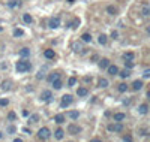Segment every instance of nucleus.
Returning a JSON list of instances; mask_svg holds the SVG:
<instances>
[{"mask_svg":"<svg viewBox=\"0 0 150 142\" xmlns=\"http://www.w3.org/2000/svg\"><path fill=\"white\" fill-rule=\"evenodd\" d=\"M15 69H17L18 73H26V72L32 70V63H30V62H27L26 58H23V60H20V62L17 63Z\"/></svg>","mask_w":150,"mask_h":142,"instance_id":"obj_1","label":"nucleus"},{"mask_svg":"<svg viewBox=\"0 0 150 142\" xmlns=\"http://www.w3.org/2000/svg\"><path fill=\"white\" fill-rule=\"evenodd\" d=\"M72 102H74V97L71 94H65L62 97V100H60V106H62V108H68Z\"/></svg>","mask_w":150,"mask_h":142,"instance_id":"obj_2","label":"nucleus"},{"mask_svg":"<svg viewBox=\"0 0 150 142\" xmlns=\"http://www.w3.org/2000/svg\"><path fill=\"white\" fill-rule=\"evenodd\" d=\"M50 135H51V132H50V129L48 127H41L39 129V132H38V136L41 138V139H48L50 138Z\"/></svg>","mask_w":150,"mask_h":142,"instance_id":"obj_3","label":"nucleus"},{"mask_svg":"<svg viewBox=\"0 0 150 142\" xmlns=\"http://www.w3.org/2000/svg\"><path fill=\"white\" fill-rule=\"evenodd\" d=\"M108 132H122L123 130V126H122V123L120 121H117L114 124H108Z\"/></svg>","mask_w":150,"mask_h":142,"instance_id":"obj_4","label":"nucleus"},{"mask_svg":"<svg viewBox=\"0 0 150 142\" xmlns=\"http://www.w3.org/2000/svg\"><path fill=\"white\" fill-rule=\"evenodd\" d=\"M41 100H42V102H51V100H53V93H51L50 90L42 91V94H41Z\"/></svg>","mask_w":150,"mask_h":142,"instance_id":"obj_5","label":"nucleus"},{"mask_svg":"<svg viewBox=\"0 0 150 142\" xmlns=\"http://www.w3.org/2000/svg\"><path fill=\"white\" fill-rule=\"evenodd\" d=\"M48 26H50V29H57L60 26V19L57 16H51L50 21H48Z\"/></svg>","mask_w":150,"mask_h":142,"instance_id":"obj_6","label":"nucleus"},{"mask_svg":"<svg viewBox=\"0 0 150 142\" xmlns=\"http://www.w3.org/2000/svg\"><path fill=\"white\" fill-rule=\"evenodd\" d=\"M68 132L71 135H78V133H81V127L77 126V124H71V126L68 127Z\"/></svg>","mask_w":150,"mask_h":142,"instance_id":"obj_7","label":"nucleus"},{"mask_svg":"<svg viewBox=\"0 0 150 142\" xmlns=\"http://www.w3.org/2000/svg\"><path fill=\"white\" fill-rule=\"evenodd\" d=\"M47 72H48V67H47V66H44V67H42V69L38 72L36 78H38V79H44L45 76H47Z\"/></svg>","mask_w":150,"mask_h":142,"instance_id":"obj_8","label":"nucleus"},{"mask_svg":"<svg viewBox=\"0 0 150 142\" xmlns=\"http://www.w3.org/2000/svg\"><path fill=\"white\" fill-rule=\"evenodd\" d=\"M63 136H65V132H63V129H60V127H59V129L54 132V138H56L57 141H62V139H63Z\"/></svg>","mask_w":150,"mask_h":142,"instance_id":"obj_9","label":"nucleus"},{"mask_svg":"<svg viewBox=\"0 0 150 142\" xmlns=\"http://www.w3.org/2000/svg\"><path fill=\"white\" fill-rule=\"evenodd\" d=\"M72 49H74V52H77V54L83 52V45H81V42H74V44H72Z\"/></svg>","mask_w":150,"mask_h":142,"instance_id":"obj_10","label":"nucleus"},{"mask_svg":"<svg viewBox=\"0 0 150 142\" xmlns=\"http://www.w3.org/2000/svg\"><path fill=\"white\" fill-rule=\"evenodd\" d=\"M107 70H108L110 75H117V73H119V67H117L116 64H110V66L107 67Z\"/></svg>","mask_w":150,"mask_h":142,"instance_id":"obj_11","label":"nucleus"},{"mask_svg":"<svg viewBox=\"0 0 150 142\" xmlns=\"http://www.w3.org/2000/svg\"><path fill=\"white\" fill-rule=\"evenodd\" d=\"M20 55H21V58H29L30 57V49L29 48H21Z\"/></svg>","mask_w":150,"mask_h":142,"instance_id":"obj_12","label":"nucleus"},{"mask_svg":"<svg viewBox=\"0 0 150 142\" xmlns=\"http://www.w3.org/2000/svg\"><path fill=\"white\" fill-rule=\"evenodd\" d=\"M11 85H12V82H11L9 79H8V81H3V82H2V90H3V91H9V90H11Z\"/></svg>","mask_w":150,"mask_h":142,"instance_id":"obj_13","label":"nucleus"},{"mask_svg":"<svg viewBox=\"0 0 150 142\" xmlns=\"http://www.w3.org/2000/svg\"><path fill=\"white\" fill-rule=\"evenodd\" d=\"M77 94L80 96V97H86V96L89 94V90H87L86 87H80V88L77 90Z\"/></svg>","mask_w":150,"mask_h":142,"instance_id":"obj_14","label":"nucleus"},{"mask_svg":"<svg viewBox=\"0 0 150 142\" xmlns=\"http://www.w3.org/2000/svg\"><path fill=\"white\" fill-rule=\"evenodd\" d=\"M47 79H48L50 82L56 81V79H60V73H59V72H53V73H50V75L47 76Z\"/></svg>","mask_w":150,"mask_h":142,"instance_id":"obj_15","label":"nucleus"},{"mask_svg":"<svg viewBox=\"0 0 150 142\" xmlns=\"http://www.w3.org/2000/svg\"><path fill=\"white\" fill-rule=\"evenodd\" d=\"M51 84H53V88H54V90H60V88H62V85H63V84H62V78L53 81Z\"/></svg>","mask_w":150,"mask_h":142,"instance_id":"obj_16","label":"nucleus"},{"mask_svg":"<svg viewBox=\"0 0 150 142\" xmlns=\"http://www.w3.org/2000/svg\"><path fill=\"white\" fill-rule=\"evenodd\" d=\"M44 55H45V58H48V60H51V58H54V57H56V52H54L53 49H45V52H44Z\"/></svg>","mask_w":150,"mask_h":142,"instance_id":"obj_17","label":"nucleus"},{"mask_svg":"<svg viewBox=\"0 0 150 142\" xmlns=\"http://www.w3.org/2000/svg\"><path fill=\"white\" fill-rule=\"evenodd\" d=\"M65 121V115L63 114H57L56 117H54V123H57V124H62Z\"/></svg>","mask_w":150,"mask_h":142,"instance_id":"obj_18","label":"nucleus"},{"mask_svg":"<svg viewBox=\"0 0 150 142\" xmlns=\"http://www.w3.org/2000/svg\"><path fill=\"white\" fill-rule=\"evenodd\" d=\"M108 66H110V60H108V58H102V60L99 62V67L101 69H107Z\"/></svg>","mask_w":150,"mask_h":142,"instance_id":"obj_19","label":"nucleus"},{"mask_svg":"<svg viewBox=\"0 0 150 142\" xmlns=\"http://www.w3.org/2000/svg\"><path fill=\"white\" fill-rule=\"evenodd\" d=\"M138 112H140V114H143V115H144V114H147V112H149V106H147L146 103L140 105V108H138Z\"/></svg>","mask_w":150,"mask_h":142,"instance_id":"obj_20","label":"nucleus"},{"mask_svg":"<svg viewBox=\"0 0 150 142\" xmlns=\"http://www.w3.org/2000/svg\"><path fill=\"white\" fill-rule=\"evenodd\" d=\"M141 87H143V81H134L132 84V88L135 91H138V90H141Z\"/></svg>","mask_w":150,"mask_h":142,"instance_id":"obj_21","label":"nucleus"},{"mask_svg":"<svg viewBox=\"0 0 150 142\" xmlns=\"http://www.w3.org/2000/svg\"><path fill=\"white\" fill-rule=\"evenodd\" d=\"M23 21H24L26 24H32L33 18H32V15H30V14H24V15H23Z\"/></svg>","mask_w":150,"mask_h":142,"instance_id":"obj_22","label":"nucleus"},{"mask_svg":"<svg viewBox=\"0 0 150 142\" xmlns=\"http://www.w3.org/2000/svg\"><path fill=\"white\" fill-rule=\"evenodd\" d=\"M68 117L72 118V120H77V118L80 117V112H78V111H71V112L68 114Z\"/></svg>","mask_w":150,"mask_h":142,"instance_id":"obj_23","label":"nucleus"},{"mask_svg":"<svg viewBox=\"0 0 150 142\" xmlns=\"http://www.w3.org/2000/svg\"><path fill=\"white\" fill-rule=\"evenodd\" d=\"M125 117H126V115H125L123 112H117V114H114V120H116V121H122V120H125Z\"/></svg>","mask_w":150,"mask_h":142,"instance_id":"obj_24","label":"nucleus"},{"mask_svg":"<svg viewBox=\"0 0 150 142\" xmlns=\"http://www.w3.org/2000/svg\"><path fill=\"white\" fill-rule=\"evenodd\" d=\"M8 6H9V8H18V6H20V2H18V0H9V2H8Z\"/></svg>","mask_w":150,"mask_h":142,"instance_id":"obj_25","label":"nucleus"},{"mask_svg":"<svg viewBox=\"0 0 150 142\" xmlns=\"http://www.w3.org/2000/svg\"><path fill=\"white\" fill-rule=\"evenodd\" d=\"M117 90H119L120 93H125V91L128 90V85H126L125 82H122V84H119V87H117Z\"/></svg>","mask_w":150,"mask_h":142,"instance_id":"obj_26","label":"nucleus"},{"mask_svg":"<svg viewBox=\"0 0 150 142\" xmlns=\"http://www.w3.org/2000/svg\"><path fill=\"white\" fill-rule=\"evenodd\" d=\"M107 12H108L110 15H116L117 14V8H114V6H108V8H107Z\"/></svg>","mask_w":150,"mask_h":142,"instance_id":"obj_27","label":"nucleus"},{"mask_svg":"<svg viewBox=\"0 0 150 142\" xmlns=\"http://www.w3.org/2000/svg\"><path fill=\"white\" fill-rule=\"evenodd\" d=\"M81 40H83V42H92V36H90L89 33H84L83 36H81Z\"/></svg>","mask_w":150,"mask_h":142,"instance_id":"obj_28","label":"nucleus"},{"mask_svg":"<svg viewBox=\"0 0 150 142\" xmlns=\"http://www.w3.org/2000/svg\"><path fill=\"white\" fill-rule=\"evenodd\" d=\"M123 58H125V60L132 62V60H134V52H125V54H123Z\"/></svg>","mask_w":150,"mask_h":142,"instance_id":"obj_29","label":"nucleus"},{"mask_svg":"<svg viewBox=\"0 0 150 142\" xmlns=\"http://www.w3.org/2000/svg\"><path fill=\"white\" fill-rule=\"evenodd\" d=\"M21 36H24V32L21 29H15L14 30V37H21Z\"/></svg>","mask_w":150,"mask_h":142,"instance_id":"obj_30","label":"nucleus"},{"mask_svg":"<svg viewBox=\"0 0 150 142\" xmlns=\"http://www.w3.org/2000/svg\"><path fill=\"white\" fill-rule=\"evenodd\" d=\"M98 84H99V87H102V88H105V87H108V81H107L105 78H101Z\"/></svg>","mask_w":150,"mask_h":142,"instance_id":"obj_31","label":"nucleus"},{"mask_svg":"<svg viewBox=\"0 0 150 142\" xmlns=\"http://www.w3.org/2000/svg\"><path fill=\"white\" fill-rule=\"evenodd\" d=\"M75 84H77V78H75V76H71V78L68 79V85H69V87H74Z\"/></svg>","mask_w":150,"mask_h":142,"instance_id":"obj_32","label":"nucleus"},{"mask_svg":"<svg viewBox=\"0 0 150 142\" xmlns=\"http://www.w3.org/2000/svg\"><path fill=\"white\" fill-rule=\"evenodd\" d=\"M8 120H9V121H14V120H17V114H15L14 111H11V112L8 114Z\"/></svg>","mask_w":150,"mask_h":142,"instance_id":"obj_33","label":"nucleus"},{"mask_svg":"<svg viewBox=\"0 0 150 142\" xmlns=\"http://www.w3.org/2000/svg\"><path fill=\"white\" fill-rule=\"evenodd\" d=\"M107 40H108V39H107V34H101V36H99V44H101V45H105V44H107Z\"/></svg>","mask_w":150,"mask_h":142,"instance_id":"obj_34","label":"nucleus"},{"mask_svg":"<svg viewBox=\"0 0 150 142\" xmlns=\"http://www.w3.org/2000/svg\"><path fill=\"white\" fill-rule=\"evenodd\" d=\"M78 24H80V19L77 18L75 21H72V23H69V27H71V29H77V27H78Z\"/></svg>","mask_w":150,"mask_h":142,"instance_id":"obj_35","label":"nucleus"},{"mask_svg":"<svg viewBox=\"0 0 150 142\" xmlns=\"http://www.w3.org/2000/svg\"><path fill=\"white\" fill-rule=\"evenodd\" d=\"M15 130H17V129H15V126H12V124H11V126H8V129H6V132H8V133H11V135H14V133H15Z\"/></svg>","mask_w":150,"mask_h":142,"instance_id":"obj_36","label":"nucleus"},{"mask_svg":"<svg viewBox=\"0 0 150 142\" xmlns=\"http://www.w3.org/2000/svg\"><path fill=\"white\" fill-rule=\"evenodd\" d=\"M30 123H36V121H39V117H38V114H33V115H30V120H29Z\"/></svg>","mask_w":150,"mask_h":142,"instance_id":"obj_37","label":"nucleus"},{"mask_svg":"<svg viewBox=\"0 0 150 142\" xmlns=\"http://www.w3.org/2000/svg\"><path fill=\"white\" fill-rule=\"evenodd\" d=\"M119 75H120L122 78H128V76H129V70H122V72H119Z\"/></svg>","mask_w":150,"mask_h":142,"instance_id":"obj_38","label":"nucleus"},{"mask_svg":"<svg viewBox=\"0 0 150 142\" xmlns=\"http://www.w3.org/2000/svg\"><path fill=\"white\" fill-rule=\"evenodd\" d=\"M9 103V100L8 99H0V106H6Z\"/></svg>","mask_w":150,"mask_h":142,"instance_id":"obj_39","label":"nucleus"},{"mask_svg":"<svg viewBox=\"0 0 150 142\" xmlns=\"http://www.w3.org/2000/svg\"><path fill=\"white\" fill-rule=\"evenodd\" d=\"M125 66H126L128 69H132V67H134V63H132V62H129V60H126V62H125Z\"/></svg>","mask_w":150,"mask_h":142,"instance_id":"obj_40","label":"nucleus"},{"mask_svg":"<svg viewBox=\"0 0 150 142\" xmlns=\"http://www.w3.org/2000/svg\"><path fill=\"white\" fill-rule=\"evenodd\" d=\"M123 141H125V142H132V136H129V135H125V136H123Z\"/></svg>","mask_w":150,"mask_h":142,"instance_id":"obj_41","label":"nucleus"},{"mask_svg":"<svg viewBox=\"0 0 150 142\" xmlns=\"http://www.w3.org/2000/svg\"><path fill=\"white\" fill-rule=\"evenodd\" d=\"M143 14L144 15H150V8H144L143 9Z\"/></svg>","mask_w":150,"mask_h":142,"instance_id":"obj_42","label":"nucleus"},{"mask_svg":"<svg viewBox=\"0 0 150 142\" xmlns=\"http://www.w3.org/2000/svg\"><path fill=\"white\" fill-rule=\"evenodd\" d=\"M111 37H113V39H117V37H119V33H117V32H113V33H111Z\"/></svg>","mask_w":150,"mask_h":142,"instance_id":"obj_43","label":"nucleus"},{"mask_svg":"<svg viewBox=\"0 0 150 142\" xmlns=\"http://www.w3.org/2000/svg\"><path fill=\"white\" fill-rule=\"evenodd\" d=\"M23 115H24V117H30V112H29L27 109H24L23 111Z\"/></svg>","mask_w":150,"mask_h":142,"instance_id":"obj_44","label":"nucleus"},{"mask_svg":"<svg viewBox=\"0 0 150 142\" xmlns=\"http://www.w3.org/2000/svg\"><path fill=\"white\" fill-rule=\"evenodd\" d=\"M23 132H24V133H27V135H30V129H26V127H24V129H23Z\"/></svg>","mask_w":150,"mask_h":142,"instance_id":"obj_45","label":"nucleus"},{"mask_svg":"<svg viewBox=\"0 0 150 142\" xmlns=\"http://www.w3.org/2000/svg\"><path fill=\"white\" fill-rule=\"evenodd\" d=\"M150 76V72H144V78H149Z\"/></svg>","mask_w":150,"mask_h":142,"instance_id":"obj_46","label":"nucleus"},{"mask_svg":"<svg viewBox=\"0 0 150 142\" xmlns=\"http://www.w3.org/2000/svg\"><path fill=\"white\" fill-rule=\"evenodd\" d=\"M90 142H102V141H101V139H92Z\"/></svg>","mask_w":150,"mask_h":142,"instance_id":"obj_47","label":"nucleus"},{"mask_svg":"<svg viewBox=\"0 0 150 142\" xmlns=\"http://www.w3.org/2000/svg\"><path fill=\"white\" fill-rule=\"evenodd\" d=\"M14 142H23V139H20V138H18V139H14Z\"/></svg>","mask_w":150,"mask_h":142,"instance_id":"obj_48","label":"nucleus"},{"mask_svg":"<svg viewBox=\"0 0 150 142\" xmlns=\"http://www.w3.org/2000/svg\"><path fill=\"white\" fill-rule=\"evenodd\" d=\"M147 99H149V100H150V91H149V93H147Z\"/></svg>","mask_w":150,"mask_h":142,"instance_id":"obj_49","label":"nucleus"},{"mask_svg":"<svg viewBox=\"0 0 150 142\" xmlns=\"http://www.w3.org/2000/svg\"><path fill=\"white\" fill-rule=\"evenodd\" d=\"M68 2H69V3H74V2H75V0H68Z\"/></svg>","mask_w":150,"mask_h":142,"instance_id":"obj_50","label":"nucleus"},{"mask_svg":"<svg viewBox=\"0 0 150 142\" xmlns=\"http://www.w3.org/2000/svg\"><path fill=\"white\" fill-rule=\"evenodd\" d=\"M147 32H149V33H150V27H149V29H147Z\"/></svg>","mask_w":150,"mask_h":142,"instance_id":"obj_51","label":"nucleus"},{"mask_svg":"<svg viewBox=\"0 0 150 142\" xmlns=\"http://www.w3.org/2000/svg\"><path fill=\"white\" fill-rule=\"evenodd\" d=\"M0 139H2V132H0Z\"/></svg>","mask_w":150,"mask_h":142,"instance_id":"obj_52","label":"nucleus"},{"mask_svg":"<svg viewBox=\"0 0 150 142\" xmlns=\"http://www.w3.org/2000/svg\"><path fill=\"white\" fill-rule=\"evenodd\" d=\"M0 32H2V27H0Z\"/></svg>","mask_w":150,"mask_h":142,"instance_id":"obj_53","label":"nucleus"}]
</instances>
